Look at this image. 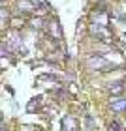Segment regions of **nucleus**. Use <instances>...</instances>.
Instances as JSON below:
<instances>
[{
	"instance_id": "nucleus-1",
	"label": "nucleus",
	"mask_w": 126,
	"mask_h": 131,
	"mask_svg": "<svg viewBox=\"0 0 126 131\" xmlns=\"http://www.w3.org/2000/svg\"><path fill=\"white\" fill-rule=\"evenodd\" d=\"M111 107H113V111H124L126 109V99H113Z\"/></svg>"
},
{
	"instance_id": "nucleus-2",
	"label": "nucleus",
	"mask_w": 126,
	"mask_h": 131,
	"mask_svg": "<svg viewBox=\"0 0 126 131\" xmlns=\"http://www.w3.org/2000/svg\"><path fill=\"white\" fill-rule=\"evenodd\" d=\"M122 90H124L122 82H111V86H109V92L111 94H121Z\"/></svg>"
},
{
	"instance_id": "nucleus-3",
	"label": "nucleus",
	"mask_w": 126,
	"mask_h": 131,
	"mask_svg": "<svg viewBox=\"0 0 126 131\" xmlns=\"http://www.w3.org/2000/svg\"><path fill=\"white\" fill-rule=\"evenodd\" d=\"M109 129L111 131H121V124H119V122H111L109 124Z\"/></svg>"
},
{
	"instance_id": "nucleus-4",
	"label": "nucleus",
	"mask_w": 126,
	"mask_h": 131,
	"mask_svg": "<svg viewBox=\"0 0 126 131\" xmlns=\"http://www.w3.org/2000/svg\"><path fill=\"white\" fill-rule=\"evenodd\" d=\"M41 23H43L41 19H34V21H32V25H34L36 28H41Z\"/></svg>"
}]
</instances>
